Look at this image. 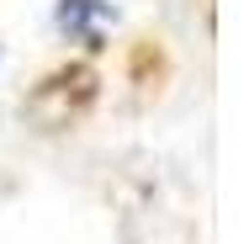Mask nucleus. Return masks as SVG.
Masks as SVG:
<instances>
[{"label": "nucleus", "mask_w": 249, "mask_h": 244, "mask_svg": "<svg viewBox=\"0 0 249 244\" xmlns=\"http://www.w3.org/2000/svg\"><path fill=\"white\" fill-rule=\"evenodd\" d=\"M101 80L90 64H64V69H53L48 80H37L32 85V96H27V112L43 122V128H69L74 117H85L90 112V101H96Z\"/></svg>", "instance_id": "1"}, {"label": "nucleus", "mask_w": 249, "mask_h": 244, "mask_svg": "<svg viewBox=\"0 0 249 244\" xmlns=\"http://www.w3.org/2000/svg\"><path fill=\"white\" fill-rule=\"evenodd\" d=\"M164 75H170V58H164V48H159L154 38H143V43H133V53H127V80L149 91V85H159Z\"/></svg>", "instance_id": "2"}, {"label": "nucleus", "mask_w": 249, "mask_h": 244, "mask_svg": "<svg viewBox=\"0 0 249 244\" xmlns=\"http://www.w3.org/2000/svg\"><path fill=\"white\" fill-rule=\"evenodd\" d=\"M106 16H111L106 0H64V5H58V21H64L69 32H85L90 48H101V32H90V21H106Z\"/></svg>", "instance_id": "3"}]
</instances>
